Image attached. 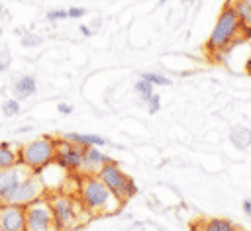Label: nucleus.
Listing matches in <instances>:
<instances>
[{
	"label": "nucleus",
	"instance_id": "393cba45",
	"mask_svg": "<svg viewBox=\"0 0 251 231\" xmlns=\"http://www.w3.org/2000/svg\"><path fill=\"white\" fill-rule=\"evenodd\" d=\"M57 110H59V114H63V116H69V114L73 112V106H69V104L61 102V104L57 106Z\"/></svg>",
	"mask_w": 251,
	"mask_h": 231
},
{
	"label": "nucleus",
	"instance_id": "7ed1b4c3",
	"mask_svg": "<svg viewBox=\"0 0 251 231\" xmlns=\"http://www.w3.org/2000/svg\"><path fill=\"white\" fill-rule=\"evenodd\" d=\"M55 145H57V137H51V135L37 137V139L25 143L18 151L20 153V164L25 166L29 172H39L41 168H45L47 164L53 162Z\"/></svg>",
	"mask_w": 251,
	"mask_h": 231
},
{
	"label": "nucleus",
	"instance_id": "6e6552de",
	"mask_svg": "<svg viewBox=\"0 0 251 231\" xmlns=\"http://www.w3.org/2000/svg\"><path fill=\"white\" fill-rule=\"evenodd\" d=\"M82 147L71 143V141H65V139H57V145H55V157H53V162L57 166H61L63 170H69V172H80V166H82Z\"/></svg>",
	"mask_w": 251,
	"mask_h": 231
},
{
	"label": "nucleus",
	"instance_id": "a211bd4d",
	"mask_svg": "<svg viewBox=\"0 0 251 231\" xmlns=\"http://www.w3.org/2000/svg\"><path fill=\"white\" fill-rule=\"evenodd\" d=\"M141 78L147 80V82L153 84V86H169V84H171V78H167V76H163V74H159V72H143Z\"/></svg>",
	"mask_w": 251,
	"mask_h": 231
},
{
	"label": "nucleus",
	"instance_id": "c85d7f7f",
	"mask_svg": "<svg viewBox=\"0 0 251 231\" xmlns=\"http://www.w3.org/2000/svg\"><path fill=\"white\" fill-rule=\"evenodd\" d=\"M245 70H247V74H251V57H249L247 63H245Z\"/></svg>",
	"mask_w": 251,
	"mask_h": 231
},
{
	"label": "nucleus",
	"instance_id": "a878e982",
	"mask_svg": "<svg viewBox=\"0 0 251 231\" xmlns=\"http://www.w3.org/2000/svg\"><path fill=\"white\" fill-rule=\"evenodd\" d=\"M241 206H243V211H245L247 215H251V200H249V198H245Z\"/></svg>",
	"mask_w": 251,
	"mask_h": 231
},
{
	"label": "nucleus",
	"instance_id": "6ab92c4d",
	"mask_svg": "<svg viewBox=\"0 0 251 231\" xmlns=\"http://www.w3.org/2000/svg\"><path fill=\"white\" fill-rule=\"evenodd\" d=\"M133 88H135V92L141 96V100L143 102H147L149 100V96L153 94V84H149L147 80H143V78H139L135 84H133Z\"/></svg>",
	"mask_w": 251,
	"mask_h": 231
},
{
	"label": "nucleus",
	"instance_id": "4be33fe9",
	"mask_svg": "<svg viewBox=\"0 0 251 231\" xmlns=\"http://www.w3.org/2000/svg\"><path fill=\"white\" fill-rule=\"evenodd\" d=\"M145 104H147V110H149V114H157V112L161 110V96L153 92Z\"/></svg>",
	"mask_w": 251,
	"mask_h": 231
},
{
	"label": "nucleus",
	"instance_id": "f3484780",
	"mask_svg": "<svg viewBox=\"0 0 251 231\" xmlns=\"http://www.w3.org/2000/svg\"><path fill=\"white\" fill-rule=\"evenodd\" d=\"M231 8L235 10V14H237V18H239L241 27L247 29V27L251 25V4H249L247 0H235Z\"/></svg>",
	"mask_w": 251,
	"mask_h": 231
},
{
	"label": "nucleus",
	"instance_id": "ddd939ff",
	"mask_svg": "<svg viewBox=\"0 0 251 231\" xmlns=\"http://www.w3.org/2000/svg\"><path fill=\"white\" fill-rule=\"evenodd\" d=\"M61 139L71 141L78 147H102L108 143L102 135H96V133H65Z\"/></svg>",
	"mask_w": 251,
	"mask_h": 231
},
{
	"label": "nucleus",
	"instance_id": "7c9ffc66",
	"mask_svg": "<svg viewBox=\"0 0 251 231\" xmlns=\"http://www.w3.org/2000/svg\"><path fill=\"white\" fill-rule=\"evenodd\" d=\"M165 2H167V0H159V4H165Z\"/></svg>",
	"mask_w": 251,
	"mask_h": 231
},
{
	"label": "nucleus",
	"instance_id": "5701e85b",
	"mask_svg": "<svg viewBox=\"0 0 251 231\" xmlns=\"http://www.w3.org/2000/svg\"><path fill=\"white\" fill-rule=\"evenodd\" d=\"M67 18V10H49L47 12V20L49 22H59V20H65Z\"/></svg>",
	"mask_w": 251,
	"mask_h": 231
},
{
	"label": "nucleus",
	"instance_id": "2f4dec72",
	"mask_svg": "<svg viewBox=\"0 0 251 231\" xmlns=\"http://www.w3.org/2000/svg\"><path fill=\"white\" fill-rule=\"evenodd\" d=\"M0 35H2V27H0Z\"/></svg>",
	"mask_w": 251,
	"mask_h": 231
},
{
	"label": "nucleus",
	"instance_id": "2eb2a0df",
	"mask_svg": "<svg viewBox=\"0 0 251 231\" xmlns=\"http://www.w3.org/2000/svg\"><path fill=\"white\" fill-rule=\"evenodd\" d=\"M196 225H200V227H194L196 231H237V225H233V221L224 217H212Z\"/></svg>",
	"mask_w": 251,
	"mask_h": 231
},
{
	"label": "nucleus",
	"instance_id": "9b49d317",
	"mask_svg": "<svg viewBox=\"0 0 251 231\" xmlns=\"http://www.w3.org/2000/svg\"><path fill=\"white\" fill-rule=\"evenodd\" d=\"M82 166H80V172L82 174H96L106 162H108V157L98 149V147H82Z\"/></svg>",
	"mask_w": 251,
	"mask_h": 231
},
{
	"label": "nucleus",
	"instance_id": "473e14b6",
	"mask_svg": "<svg viewBox=\"0 0 251 231\" xmlns=\"http://www.w3.org/2000/svg\"><path fill=\"white\" fill-rule=\"evenodd\" d=\"M247 2H249V4H251V0H247Z\"/></svg>",
	"mask_w": 251,
	"mask_h": 231
},
{
	"label": "nucleus",
	"instance_id": "f257e3e1",
	"mask_svg": "<svg viewBox=\"0 0 251 231\" xmlns=\"http://www.w3.org/2000/svg\"><path fill=\"white\" fill-rule=\"evenodd\" d=\"M76 198L90 217L116 213L124 204L96 174H82Z\"/></svg>",
	"mask_w": 251,
	"mask_h": 231
},
{
	"label": "nucleus",
	"instance_id": "bb28decb",
	"mask_svg": "<svg viewBox=\"0 0 251 231\" xmlns=\"http://www.w3.org/2000/svg\"><path fill=\"white\" fill-rule=\"evenodd\" d=\"M80 33H82L84 37H92V29L86 27V25H80Z\"/></svg>",
	"mask_w": 251,
	"mask_h": 231
},
{
	"label": "nucleus",
	"instance_id": "39448f33",
	"mask_svg": "<svg viewBox=\"0 0 251 231\" xmlns=\"http://www.w3.org/2000/svg\"><path fill=\"white\" fill-rule=\"evenodd\" d=\"M96 176L114 192V196L120 202H127L129 198H133L137 194V186L133 182V178H129L118 164V161L108 159V162L96 172Z\"/></svg>",
	"mask_w": 251,
	"mask_h": 231
},
{
	"label": "nucleus",
	"instance_id": "423d86ee",
	"mask_svg": "<svg viewBox=\"0 0 251 231\" xmlns=\"http://www.w3.org/2000/svg\"><path fill=\"white\" fill-rule=\"evenodd\" d=\"M45 192H47V188H45L43 180H41L35 172H29V174L16 186V190L8 196V200H6L4 204H12V206L25 208V206H29V204H33V202L45 198Z\"/></svg>",
	"mask_w": 251,
	"mask_h": 231
},
{
	"label": "nucleus",
	"instance_id": "aec40b11",
	"mask_svg": "<svg viewBox=\"0 0 251 231\" xmlns=\"http://www.w3.org/2000/svg\"><path fill=\"white\" fill-rule=\"evenodd\" d=\"M2 114H4L6 117L18 116V114H20V100H16V98L4 100V104H2Z\"/></svg>",
	"mask_w": 251,
	"mask_h": 231
},
{
	"label": "nucleus",
	"instance_id": "f03ea898",
	"mask_svg": "<svg viewBox=\"0 0 251 231\" xmlns=\"http://www.w3.org/2000/svg\"><path fill=\"white\" fill-rule=\"evenodd\" d=\"M47 202H49L53 221H55L59 231H71V229H75V227H78V225H82L84 221L90 219V215L80 206L78 198H75L67 192L49 194Z\"/></svg>",
	"mask_w": 251,
	"mask_h": 231
},
{
	"label": "nucleus",
	"instance_id": "dca6fc26",
	"mask_svg": "<svg viewBox=\"0 0 251 231\" xmlns=\"http://www.w3.org/2000/svg\"><path fill=\"white\" fill-rule=\"evenodd\" d=\"M20 164V153L10 143H0V168H10Z\"/></svg>",
	"mask_w": 251,
	"mask_h": 231
},
{
	"label": "nucleus",
	"instance_id": "c756f323",
	"mask_svg": "<svg viewBox=\"0 0 251 231\" xmlns=\"http://www.w3.org/2000/svg\"><path fill=\"white\" fill-rule=\"evenodd\" d=\"M6 67H8V65H4V63H0V74L4 72V69H6Z\"/></svg>",
	"mask_w": 251,
	"mask_h": 231
},
{
	"label": "nucleus",
	"instance_id": "cd10ccee",
	"mask_svg": "<svg viewBox=\"0 0 251 231\" xmlns=\"http://www.w3.org/2000/svg\"><path fill=\"white\" fill-rule=\"evenodd\" d=\"M127 231H145V227H143V223H133Z\"/></svg>",
	"mask_w": 251,
	"mask_h": 231
},
{
	"label": "nucleus",
	"instance_id": "1a4fd4ad",
	"mask_svg": "<svg viewBox=\"0 0 251 231\" xmlns=\"http://www.w3.org/2000/svg\"><path fill=\"white\" fill-rule=\"evenodd\" d=\"M29 174V170L22 164L10 166V168H0V204L8 200V196L16 190V186Z\"/></svg>",
	"mask_w": 251,
	"mask_h": 231
},
{
	"label": "nucleus",
	"instance_id": "72a5a7b5",
	"mask_svg": "<svg viewBox=\"0 0 251 231\" xmlns=\"http://www.w3.org/2000/svg\"><path fill=\"white\" fill-rule=\"evenodd\" d=\"M237 231H241V229H237Z\"/></svg>",
	"mask_w": 251,
	"mask_h": 231
},
{
	"label": "nucleus",
	"instance_id": "412c9836",
	"mask_svg": "<svg viewBox=\"0 0 251 231\" xmlns=\"http://www.w3.org/2000/svg\"><path fill=\"white\" fill-rule=\"evenodd\" d=\"M20 41H22L24 47H35V45H41L43 39H41L39 35H33V33H24Z\"/></svg>",
	"mask_w": 251,
	"mask_h": 231
},
{
	"label": "nucleus",
	"instance_id": "f8f14e48",
	"mask_svg": "<svg viewBox=\"0 0 251 231\" xmlns=\"http://www.w3.org/2000/svg\"><path fill=\"white\" fill-rule=\"evenodd\" d=\"M35 90H37V82L31 74H24L18 80H14V84H12V92H14L16 100H25V98L33 96Z\"/></svg>",
	"mask_w": 251,
	"mask_h": 231
},
{
	"label": "nucleus",
	"instance_id": "0eeeda50",
	"mask_svg": "<svg viewBox=\"0 0 251 231\" xmlns=\"http://www.w3.org/2000/svg\"><path fill=\"white\" fill-rule=\"evenodd\" d=\"M24 213H25L24 231H59L53 221V213H51L47 198H41L29 206H25Z\"/></svg>",
	"mask_w": 251,
	"mask_h": 231
},
{
	"label": "nucleus",
	"instance_id": "20e7f679",
	"mask_svg": "<svg viewBox=\"0 0 251 231\" xmlns=\"http://www.w3.org/2000/svg\"><path fill=\"white\" fill-rule=\"evenodd\" d=\"M239 27H241V22H239L235 10L231 8V4H227L218 16V22H216V25H214V29L206 41V49L210 53H218V51L226 49L233 41V37L237 35Z\"/></svg>",
	"mask_w": 251,
	"mask_h": 231
},
{
	"label": "nucleus",
	"instance_id": "b1692460",
	"mask_svg": "<svg viewBox=\"0 0 251 231\" xmlns=\"http://www.w3.org/2000/svg\"><path fill=\"white\" fill-rule=\"evenodd\" d=\"M84 14H86V10H84V8H78V6H73V8L67 10V18H75V20L82 18Z\"/></svg>",
	"mask_w": 251,
	"mask_h": 231
},
{
	"label": "nucleus",
	"instance_id": "4468645a",
	"mask_svg": "<svg viewBox=\"0 0 251 231\" xmlns=\"http://www.w3.org/2000/svg\"><path fill=\"white\" fill-rule=\"evenodd\" d=\"M229 141L233 143V147L237 149H247L251 145V127L247 125H233L229 129Z\"/></svg>",
	"mask_w": 251,
	"mask_h": 231
},
{
	"label": "nucleus",
	"instance_id": "9d476101",
	"mask_svg": "<svg viewBox=\"0 0 251 231\" xmlns=\"http://www.w3.org/2000/svg\"><path fill=\"white\" fill-rule=\"evenodd\" d=\"M25 213L24 208L12 204H0V231H24Z\"/></svg>",
	"mask_w": 251,
	"mask_h": 231
}]
</instances>
